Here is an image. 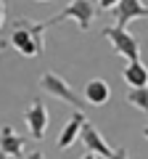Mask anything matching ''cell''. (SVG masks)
Segmentation results:
<instances>
[{
    "mask_svg": "<svg viewBox=\"0 0 148 159\" xmlns=\"http://www.w3.org/2000/svg\"><path fill=\"white\" fill-rule=\"evenodd\" d=\"M42 32H45L42 21L34 24V21H29V19H16V21L11 24L8 45H11L13 51H19L21 56L34 58V56H40V53L45 51V43H42Z\"/></svg>",
    "mask_w": 148,
    "mask_h": 159,
    "instance_id": "obj_1",
    "label": "cell"
},
{
    "mask_svg": "<svg viewBox=\"0 0 148 159\" xmlns=\"http://www.w3.org/2000/svg\"><path fill=\"white\" fill-rule=\"evenodd\" d=\"M66 19H74L77 27H80L82 32H87V29L93 27V19H95V3H93V0H72L63 11L53 13L48 21H42V27L48 29V27H53V24L66 21Z\"/></svg>",
    "mask_w": 148,
    "mask_h": 159,
    "instance_id": "obj_2",
    "label": "cell"
},
{
    "mask_svg": "<svg viewBox=\"0 0 148 159\" xmlns=\"http://www.w3.org/2000/svg\"><path fill=\"white\" fill-rule=\"evenodd\" d=\"M103 37L111 43V48L122 58H127V61H137L140 58V43L135 40V34L127 32V27H116V24L114 27H106L103 29Z\"/></svg>",
    "mask_w": 148,
    "mask_h": 159,
    "instance_id": "obj_3",
    "label": "cell"
},
{
    "mask_svg": "<svg viewBox=\"0 0 148 159\" xmlns=\"http://www.w3.org/2000/svg\"><path fill=\"white\" fill-rule=\"evenodd\" d=\"M40 88H42L45 93H50L53 98H61V101L72 103L74 109H82V106H85V98L77 96L74 88L69 85L61 74H56V72H42V74H40Z\"/></svg>",
    "mask_w": 148,
    "mask_h": 159,
    "instance_id": "obj_4",
    "label": "cell"
},
{
    "mask_svg": "<svg viewBox=\"0 0 148 159\" xmlns=\"http://www.w3.org/2000/svg\"><path fill=\"white\" fill-rule=\"evenodd\" d=\"M48 119H50V114H48V106L42 101L29 103V109L24 111V122H27V127H29L34 141H42V135L48 130Z\"/></svg>",
    "mask_w": 148,
    "mask_h": 159,
    "instance_id": "obj_5",
    "label": "cell"
},
{
    "mask_svg": "<svg viewBox=\"0 0 148 159\" xmlns=\"http://www.w3.org/2000/svg\"><path fill=\"white\" fill-rule=\"evenodd\" d=\"M80 138H82V143L87 146V151H95L98 157H106V159H111V157H114V148H111L106 141H103V135L95 130V125H93L90 119H85V125H82Z\"/></svg>",
    "mask_w": 148,
    "mask_h": 159,
    "instance_id": "obj_6",
    "label": "cell"
},
{
    "mask_svg": "<svg viewBox=\"0 0 148 159\" xmlns=\"http://www.w3.org/2000/svg\"><path fill=\"white\" fill-rule=\"evenodd\" d=\"M140 16H148V6H143L140 0H119V6L114 8L116 27H127L130 21H135Z\"/></svg>",
    "mask_w": 148,
    "mask_h": 159,
    "instance_id": "obj_7",
    "label": "cell"
},
{
    "mask_svg": "<svg viewBox=\"0 0 148 159\" xmlns=\"http://www.w3.org/2000/svg\"><path fill=\"white\" fill-rule=\"evenodd\" d=\"M24 138L21 135H16V130H13L11 125H6L3 130H0V151L3 154H8V157H13V159H21L24 157Z\"/></svg>",
    "mask_w": 148,
    "mask_h": 159,
    "instance_id": "obj_8",
    "label": "cell"
},
{
    "mask_svg": "<svg viewBox=\"0 0 148 159\" xmlns=\"http://www.w3.org/2000/svg\"><path fill=\"white\" fill-rule=\"evenodd\" d=\"M82 125H85V114L77 109V111L72 114V119H69L66 125H63V130L58 133V141H56V146L58 148H69L74 141H77V135L82 133Z\"/></svg>",
    "mask_w": 148,
    "mask_h": 159,
    "instance_id": "obj_9",
    "label": "cell"
},
{
    "mask_svg": "<svg viewBox=\"0 0 148 159\" xmlns=\"http://www.w3.org/2000/svg\"><path fill=\"white\" fill-rule=\"evenodd\" d=\"M85 101L90 103V106H103V103L111 98V88H108V82L106 80H101V77H95V80H90V82H85Z\"/></svg>",
    "mask_w": 148,
    "mask_h": 159,
    "instance_id": "obj_10",
    "label": "cell"
},
{
    "mask_svg": "<svg viewBox=\"0 0 148 159\" xmlns=\"http://www.w3.org/2000/svg\"><path fill=\"white\" fill-rule=\"evenodd\" d=\"M122 77H124V82L130 88H146L148 85V66L140 64V58L137 61H130L122 69Z\"/></svg>",
    "mask_w": 148,
    "mask_h": 159,
    "instance_id": "obj_11",
    "label": "cell"
},
{
    "mask_svg": "<svg viewBox=\"0 0 148 159\" xmlns=\"http://www.w3.org/2000/svg\"><path fill=\"white\" fill-rule=\"evenodd\" d=\"M127 103H132L135 109L148 114V85L146 88H130L127 90Z\"/></svg>",
    "mask_w": 148,
    "mask_h": 159,
    "instance_id": "obj_12",
    "label": "cell"
},
{
    "mask_svg": "<svg viewBox=\"0 0 148 159\" xmlns=\"http://www.w3.org/2000/svg\"><path fill=\"white\" fill-rule=\"evenodd\" d=\"M3 24H6V0H0V29H3ZM6 45H8V40L0 37V53L6 51Z\"/></svg>",
    "mask_w": 148,
    "mask_h": 159,
    "instance_id": "obj_13",
    "label": "cell"
},
{
    "mask_svg": "<svg viewBox=\"0 0 148 159\" xmlns=\"http://www.w3.org/2000/svg\"><path fill=\"white\" fill-rule=\"evenodd\" d=\"M116 6H119V0H98V8H103V11H114Z\"/></svg>",
    "mask_w": 148,
    "mask_h": 159,
    "instance_id": "obj_14",
    "label": "cell"
},
{
    "mask_svg": "<svg viewBox=\"0 0 148 159\" xmlns=\"http://www.w3.org/2000/svg\"><path fill=\"white\" fill-rule=\"evenodd\" d=\"M111 159H130V154H127V146L114 148V157H111Z\"/></svg>",
    "mask_w": 148,
    "mask_h": 159,
    "instance_id": "obj_15",
    "label": "cell"
},
{
    "mask_svg": "<svg viewBox=\"0 0 148 159\" xmlns=\"http://www.w3.org/2000/svg\"><path fill=\"white\" fill-rule=\"evenodd\" d=\"M24 159H45V157H42L40 151H32V154H27V157H24Z\"/></svg>",
    "mask_w": 148,
    "mask_h": 159,
    "instance_id": "obj_16",
    "label": "cell"
},
{
    "mask_svg": "<svg viewBox=\"0 0 148 159\" xmlns=\"http://www.w3.org/2000/svg\"><path fill=\"white\" fill-rule=\"evenodd\" d=\"M82 159H95V151H87V154H85Z\"/></svg>",
    "mask_w": 148,
    "mask_h": 159,
    "instance_id": "obj_17",
    "label": "cell"
},
{
    "mask_svg": "<svg viewBox=\"0 0 148 159\" xmlns=\"http://www.w3.org/2000/svg\"><path fill=\"white\" fill-rule=\"evenodd\" d=\"M143 138H146V141H148V127H146V130H143Z\"/></svg>",
    "mask_w": 148,
    "mask_h": 159,
    "instance_id": "obj_18",
    "label": "cell"
},
{
    "mask_svg": "<svg viewBox=\"0 0 148 159\" xmlns=\"http://www.w3.org/2000/svg\"><path fill=\"white\" fill-rule=\"evenodd\" d=\"M0 159H8V154H3V151H0Z\"/></svg>",
    "mask_w": 148,
    "mask_h": 159,
    "instance_id": "obj_19",
    "label": "cell"
},
{
    "mask_svg": "<svg viewBox=\"0 0 148 159\" xmlns=\"http://www.w3.org/2000/svg\"><path fill=\"white\" fill-rule=\"evenodd\" d=\"M37 3H48V0H37Z\"/></svg>",
    "mask_w": 148,
    "mask_h": 159,
    "instance_id": "obj_20",
    "label": "cell"
}]
</instances>
